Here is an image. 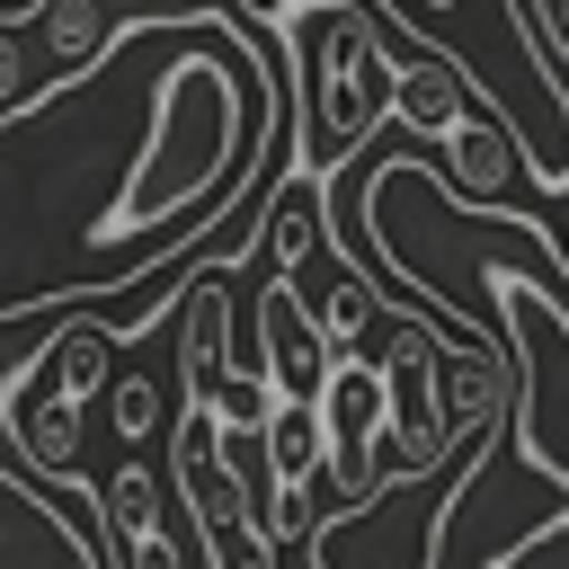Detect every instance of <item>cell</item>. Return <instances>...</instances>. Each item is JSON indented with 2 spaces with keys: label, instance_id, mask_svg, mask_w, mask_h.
<instances>
[{
  "label": "cell",
  "instance_id": "1",
  "mask_svg": "<svg viewBox=\"0 0 569 569\" xmlns=\"http://www.w3.org/2000/svg\"><path fill=\"white\" fill-rule=\"evenodd\" d=\"M391 36L418 44V53H445L391 0H356V9L347 0H302L293 9V27H284V62H293V178H320L329 187L382 133L391 80L409 62V53H391Z\"/></svg>",
  "mask_w": 569,
  "mask_h": 569
},
{
  "label": "cell",
  "instance_id": "2",
  "mask_svg": "<svg viewBox=\"0 0 569 569\" xmlns=\"http://www.w3.org/2000/svg\"><path fill=\"white\" fill-rule=\"evenodd\" d=\"M489 329L516 373V462L542 480H569V284H542L525 267H489Z\"/></svg>",
  "mask_w": 569,
  "mask_h": 569
},
{
  "label": "cell",
  "instance_id": "3",
  "mask_svg": "<svg viewBox=\"0 0 569 569\" xmlns=\"http://www.w3.org/2000/svg\"><path fill=\"white\" fill-rule=\"evenodd\" d=\"M258 347H267V365H258V382L276 391V409L284 400H320V373H329V338H320V311L302 302V284L293 276H267V293H258Z\"/></svg>",
  "mask_w": 569,
  "mask_h": 569
},
{
  "label": "cell",
  "instance_id": "4",
  "mask_svg": "<svg viewBox=\"0 0 569 569\" xmlns=\"http://www.w3.org/2000/svg\"><path fill=\"white\" fill-rule=\"evenodd\" d=\"M27 44H36V98H62L116 53V0H36Z\"/></svg>",
  "mask_w": 569,
  "mask_h": 569
},
{
  "label": "cell",
  "instance_id": "5",
  "mask_svg": "<svg viewBox=\"0 0 569 569\" xmlns=\"http://www.w3.org/2000/svg\"><path fill=\"white\" fill-rule=\"evenodd\" d=\"M516 169H525V151H516V124H507V116H480V107H471V116L445 133V196H453L462 213H489Z\"/></svg>",
  "mask_w": 569,
  "mask_h": 569
},
{
  "label": "cell",
  "instance_id": "6",
  "mask_svg": "<svg viewBox=\"0 0 569 569\" xmlns=\"http://www.w3.org/2000/svg\"><path fill=\"white\" fill-rule=\"evenodd\" d=\"M107 365H116L107 320H71V329H53V338L36 347V382H44V400H53V409H71V418L107 391Z\"/></svg>",
  "mask_w": 569,
  "mask_h": 569
},
{
  "label": "cell",
  "instance_id": "7",
  "mask_svg": "<svg viewBox=\"0 0 569 569\" xmlns=\"http://www.w3.org/2000/svg\"><path fill=\"white\" fill-rule=\"evenodd\" d=\"M36 44H27V18H0V124L36 116Z\"/></svg>",
  "mask_w": 569,
  "mask_h": 569
},
{
  "label": "cell",
  "instance_id": "8",
  "mask_svg": "<svg viewBox=\"0 0 569 569\" xmlns=\"http://www.w3.org/2000/svg\"><path fill=\"white\" fill-rule=\"evenodd\" d=\"M471 569H569V516H542V525H525L507 551H489V560H471Z\"/></svg>",
  "mask_w": 569,
  "mask_h": 569
},
{
  "label": "cell",
  "instance_id": "9",
  "mask_svg": "<svg viewBox=\"0 0 569 569\" xmlns=\"http://www.w3.org/2000/svg\"><path fill=\"white\" fill-rule=\"evenodd\" d=\"M107 400H116V436H124V445H142V436L160 427V382H151V373L107 382Z\"/></svg>",
  "mask_w": 569,
  "mask_h": 569
},
{
  "label": "cell",
  "instance_id": "10",
  "mask_svg": "<svg viewBox=\"0 0 569 569\" xmlns=\"http://www.w3.org/2000/svg\"><path fill=\"white\" fill-rule=\"evenodd\" d=\"M213 0H142V27H187V18H204Z\"/></svg>",
  "mask_w": 569,
  "mask_h": 569
},
{
  "label": "cell",
  "instance_id": "11",
  "mask_svg": "<svg viewBox=\"0 0 569 569\" xmlns=\"http://www.w3.org/2000/svg\"><path fill=\"white\" fill-rule=\"evenodd\" d=\"M418 9H453V0H418Z\"/></svg>",
  "mask_w": 569,
  "mask_h": 569
},
{
  "label": "cell",
  "instance_id": "12",
  "mask_svg": "<svg viewBox=\"0 0 569 569\" xmlns=\"http://www.w3.org/2000/svg\"><path fill=\"white\" fill-rule=\"evenodd\" d=\"M560 267H569V240H560Z\"/></svg>",
  "mask_w": 569,
  "mask_h": 569
}]
</instances>
